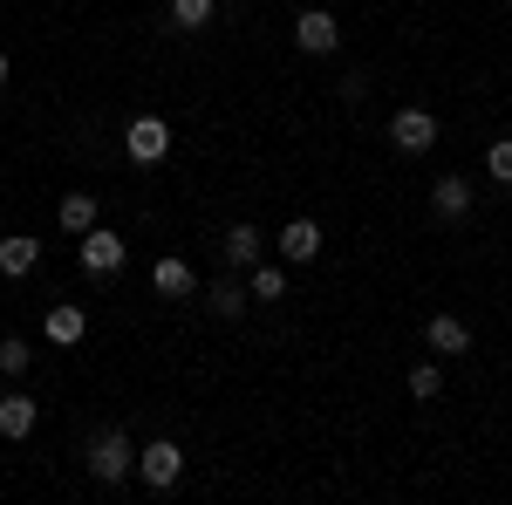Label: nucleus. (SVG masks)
Listing matches in <instances>:
<instances>
[{
	"label": "nucleus",
	"mask_w": 512,
	"mask_h": 505,
	"mask_svg": "<svg viewBox=\"0 0 512 505\" xmlns=\"http://www.w3.org/2000/svg\"><path fill=\"white\" fill-rule=\"evenodd\" d=\"M212 7H219V0H171V21L192 35V28H205V21H212Z\"/></svg>",
	"instance_id": "f3484780"
},
{
	"label": "nucleus",
	"mask_w": 512,
	"mask_h": 505,
	"mask_svg": "<svg viewBox=\"0 0 512 505\" xmlns=\"http://www.w3.org/2000/svg\"><path fill=\"white\" fill-rule=\"evenodd\" d=\"M130 465H137V458H130V437H123L117 424L96 430V444H89V471H96L103 485H123V478H130Z\"/></svg>",
	"instance_id": "f257e3e1"
},
{
	"label": "nucleus",
	"mask_w": 512,
	"mask_h": 505,
	"mask_svg": "<svg viewBox=\"0 0 512 505\" xmlns=\"http://www.w3.org/2000/svg\"><path fill=\"white\" fill-rule=\"evenodd\" d=\"M294 41H301L308 55H335V41H342V28H335V14H321V7H308V14L294 21Z\"/></svg>",
	"instance_id": "423d86ee"
},
{
	"label": "nucleus",
	"mask_w": 512,
	"mask_h": 505,
	"mask_svg": "<svg viewBox=\"0 0 512 505\" xmlns=\"http://www.w3.org/2000/svg\"><path fill=\"white\" fill-rule=\"evenodd\" d=\"M35 403H28V396H21V389H14V396H0V437H28V430H35Z\"/></svg>",
	"instance_id": "4468645a"
},
{
	"label": "nucleus",
	"mask_w": 512,
	"mask_h": 505,
	"mask_svg": "<svg viewBox=\"0 0 512 505\" xmlns=\"http://www.w3.org/2000/svg\"><path fill=\"white\" fill-rule=\"evenodd\" d=\"M390 144L403 157H424L437 144V117H431V110H396V117H390Z\"/></svg>",
	"instance_id": "20e7f679"
},
{
	"label": "nucleus",
	"mask_w": 512,
	"mask_h": 505,
	"mask_svg": "<svg viewBox=\"0 0 512 505\" xmlns=\"http://www.w3.org/2000/svg\"><path fill=\"white\" fill-rule=\"evenodd\" d=\"M76 246H82V267L96 273V280H103V273H117V267H123V253H130V239L110 233V226H89Z\"/></svg>",
	"instance_id": "7ed1b4c3"
},
{
	"label": "nucleus",
	"mask_w": 512,
	"mask_h": 505,
	"mask_svg": "<svg viewBox=\"0 0 512 505\" xmlns=\"http://www.w3.org/2000/svg\"><path fill=\"white\" fill-rule=\"evenodd\" d=\"M55 219H62V233H69V239H82L89 226H96V198H89V192H69L62 205H55Z\"/></svg>",
	"instance_id": "ddd939ff"
},
{
	"label": "nucleus",
	"mask_w": 512,
	"mask_h": 505,
	"mask_svg": "<svg viewBox=\"0 0 512 505\" xmlns=\"http://www.w3.org/2000/svg\"><path fill=\"white\" fill-rule=\"evenodd\" d=\"M28 342H21V335H7V342H0V369H7V376H21V369H28Z\"/></svg>",
	"instance_id": "412c9836"
},
{
	"label": "nucleus",
	"mask_w": 512,
	"mask_h": 505,
	"mask_svg": "<svg viewBox=\"0 0 512 505\" xmlns=\"http://www.w3.org/2000/svg\"><path fill=\"white\" fill-rule=\"evenodd\" d=\"M431 212L437 219H465V212H472V185H465V178H437L431 185Z\"/></svg>",
	"instance_id": "9d476101"
},
{
	"label": "nucleus",
	"mask_w": 512,
	"mask_h": 505,
	"mask_svg": "<svg viewBox=\"0 0 512 505\" xmlns=\"http://www.w3.org/2000/svg\"><path fill=\"white\" fill-rule=\"evenodd\" d=\"M137 471H144V485H151V492H171V485L185 478V451H178L171 437H151V444L137 451Z\"/></svg>",
	"instance_id": "f03ea898"
},
{
	"label": "nucleus",
	"mask_w": 512,
	"mask_h": 505,
	"mask_svg": "<svg viewBox=\"0 0 512 505\" xmlns=\"http://www.w3.org/2000/svg\"><path fill=\"white\" fill-rule=\"evenodd\" d=\"M151 287H158V294H171V301H185V294H198L192 267H185V260H171V253H164L158 267H151Z\"/></svg>",
	"instance_id": "f8f14e48"
},
{
	"label": "nucleus",
	"mask_w": 512,
	"mask_h": 505,
	"mask_svg": "<svg viewBox=\"0 0 512 505\" xmlns=\"http://www.w3.org/2000/svg\"><path fill=\"white\" fill-rule=\"evenodd\" d=\"M246 294H253V287H239L233 273H226V280H212V287H205V308H212V314H226V321H233V314L246 308Z\"/></svg>",
	"instance_id": "2eb2a0df"
},
{
	"label": "nucleus",
	"mask_w": 512,
	"mask_h": 505,
	"mask_svg": "<svg viewBox=\"0 0 512 505\" xmlns=\"http://www.w3.org/2000/svg\"><path fill=\"white\" fill-rule=\"evenodd\" d=\"M424 342H431L437 355H465V349H472V328H465L458 314H431V328H424Z\"/></svg>",
	"instance_id": "1a4fd4ad"
},
{
	"label": "nucleus",
	"mask_w": 512,
	"mask_h": 505,
	"mask_svg": "<svg viewBox=\"0 0 512 505\" xmlns=\"http://www.w3.org/2000/svg\"><path fill=\"white\" fill-rule=\"evenodd\" d=\"M274 246H280V260H315V253H321V226H315V219H287Z\"/></svg>",
	"instance_id": "6e6552de"
},
{
	"label": "nucleus",
	"mask_w": 512,
	"mask_h": 505,
	"mask_svg": "<svg viewBox=\"0 0 512 505\" xmlns=\"http://www.w3.org/2000/svg\"><path fill=\"white\" fill-rule=\"evenodd\" d=\"M287 294V273L280 267H253V301H280Z\"/></svg>",
	"instance_id": "a211bd4d"
},
{
	"label": "nucleus",
	"mask_w": 512,
	"mask_h": 505,
	"mask_svg": "<svg viewBox=\"0 0 512 505\" xmlns=\"http://www.w3.org/2000/svg\"><path fill=\"white\" fill-rule=\"evenodd\" d=\"M485 171H492L499 185H512V137H499V144L485 151Z\"/></svg>",
	"instance_id": "aec40b11"
},
{
	"label": "nucleus",
	"mask_w": 512,
	"mask_h": 505,
	"mask_svg": "<svg viewBox=\"0 0 512 505\" xmlns=\"http://www.w3.org/2000/svg\"><path fill=\"white\" fill-rule=\"evenodd\" d=\"M41 328H48V342H62V349H76L82 335H89V314H82L76 301H55V308H48V321H41Z\"/></svg>",
	"instance_id": "0eeeda50"
},
{
	"label": "nucleus",
	"mask_w": 512,
	"mask_h": 505,
	"mask_svg": "<svg viewBox=\"0 0 512 505\" xmlns=\"http://www.w3.org/2000/svg\"><path fill=\"white\" fill-rule=\"evenodd\" d=\"M0 82H7V55H0Z\"/></svg>",
	"instance_id": "4be33fe9"
},
{
	"label": "nucleus",
	"mask_w": 512,
	"mask_h": 505,
	"mask_svg": "<svg viewBox=\"0 0 512 505\" xmlns=\"http://www.w3.org/2000/svg\"><path fill=\"white\" fill-rule=\"evenodd\" d=\"M437 389H444V376H437V362H417V369H410V396H417V403H431Z\"/></svg>",
	"instance_id": "6ab92c4d"
},
{
	"label": "nucleus",
	"mask_w": 512,
	"mask_h": 505,
	"mask_svg": "<svg viewBox=\"0 0 512 505\" xmlns=\"http://www.w3.org/2000/svg\"><path fill=\"white\" fill-rule=\"evenodd\" d=\"M226 260H233V267H260V226L239 219L233 233H226Z\"/></svg>",
	"instance_id": "dca6fc26"
},
{
	"label": "nucleus",
	"mask_w": 512,
	"mask_h": 505,
	"mask_svg": "<svg viewBox=\"0 0 512 505\" xmlns=\"http://www.w3.org/2000/svg\"><path fill=\"white\" fill-rule=\"evenodd\" d=\"M123 144H130V157H137V164H158V157L171 151V123H164V117H130Z\"/></svg>",
	"instance_id": "39448f33"
},
{
	"label": "nucleus",
	"mask_w": 512,
	"mask_h": 505,
	"mask_svg": "<svg viewBox=\"0 0 512 505\" xmlns=\"http://www.w3.org/2000/svg\"><path fill=\"white\" fill-rule=\"evenodd\" d=\"M506 7H512V0H506Z\"/></svg>",
	"instance_id": "5701e85b"
},
{
	"label": "nucleus",
	"mask_w": 512,
	"mask_h": 505,
	"mask_svg": "<svg viewBox=\"0 0 512 505\" xmlns=\"http://www.w3.org/2000/svg\"><path fill=\"white\" fill-rule=\"evenodd\" d=\"M35 260H41V239H28V233L0 239V273H7V280H21V273H35Z\"/></svg>",
	"instance_id": "9b49d317"
}]
</instances>
